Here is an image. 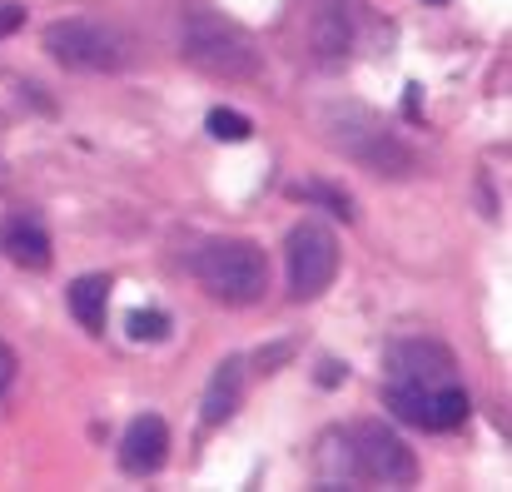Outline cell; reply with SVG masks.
Returning a JSON list of instances; mask_svg holds the SVG:
<instances>
[{
  "label": "cell",
  "instance_id": "obj_2",
  "mask_svg": "<svg viewBox=\"0 0 512 492\" xmlns=\"http://www.w3.org/2000/svg\"><path fill=\"white\" fill-rule=\"evenodd\" d=\"M194 274L204 294L224 309H249L269 289V259L254 239H209L194 254Z\"/></svg>",
  "mask_w": 512,
  "mask_h": 492
},
{
  "label": "cell",
  "instance_id": "obj_5",
  "mask_svg": "<svg viewBox=\"0 0 512 492\" xmlns=\"http://www.w3.org/2000/svg\"><path fill=\"white\" fill-rule=\"evenodd\" d=\"M348 473L378 488H413L418 483V458L408 453V443L383 428V423H358L348 428Z\"/></svg>",
  "mask_w": 512,
  "mask_h": 492
},
{
  "label": "cell",
  "instance_id": "obj_9",
  "mask_svg": "<svg viewBox=\"0 0 512 492\" xmlns=\"http://www.w3.org/2000/svg\"><path fill=\"white\" fill-rule=\"evenodd\" d=\"M165 448H170L165 418H160V413H140V418L125 428V438H120V468L135 473V478H150V473H160Z\"/></svg>",
  "mask_w": 512,
  "mask_h": 492
},
{
  "label": "cell",
  "instance_id": "obj_16",
  "mask_svg": "<svg viewBox=\"0 0 512 492\" xmlns=\"http://www.w3.org/2000/svg\"><path fill=\"white\" fill-rule=\"evenodd\" d=\"M299 194H304V199H314V204H329L339 219H353V199H348L343 189H334V184H304Z\"/></svg>",
  "mask_w": 512,
  "mask_h": 492
},
{
  "label": "cell",
  "instance_id": "obj_19",
  "mask_svg": "<svg viewBox=\"0 0 512 492\" xmlns=\"http://www.w3.org/2000/svg\"><path fill=\"white\" fill-rule=\"evenodd\" d=\"M423 5H443V0H423Z\"/></svg>",
  "mask_w": 512,
  "mask_h": 492
},
{
  "label": "cell",
  "instance_id": "obj_15",
  "mask_svg": "<svg viewBox=\"0 0 512 492\" xmlns=\"http://www.w3.org/2000/svg\"><path fill=\"white\" fill-rule=\"evenodd\" d=\"M165 333H170V319H165V314H155V309H135V314H130V338L155 343V338H165Z\"/></svg>",
  "mask_w": 512,
  "mask_h": 492
},
{
  "label": "cell",
  "instance_id": "obj_14",
  "mask_svg": "<svg viewBox=\"0 0 512 492\" xmlns=\"http://www.w3.org/2000/svg\"><path fill=\"white\" fill-rule=\"evenodd\" d=\"M204 125H209V135H214V140H224V145H244V140L254 135V125H249L239 110H224V105H219V110H209V120H204Z\"/></svg>",
  "mask_w": 512,
  "mask_h": 492
},
{
  "label": "cell",
  "instance_id": "obj_1",
  "mask_svg": "<svg viewBox=\"0 0 512 492\" xmlns=\"http://www.w3.org/2000/svg\"><path fill=\"white\" fill-rule=\"evenodd\" d=\"M179 50L199 75H214V80H229V85L259 75L254 35L219 10H189L184 25H179Z\"/></svg>",
  "mask_w": 512,
  "mask_h": 492
},
{
  "label": "cell",
  "instance_id": "obj_7",
  "mask_svg": "<svg viewBox=\"0 0 512 492\" xmlns=\"http://www.w3.org/2000/svg\"><path fill=\"white\" fill-rule=\"evenodd\" d=\"M383 403L423 433H448L468 418V393L458 383H398L393 378L383 388Z\"/></svg>",
  "mask_w": 512,
  "mask_h": 492
},
{
  "label": "cell",
  "instance_id": "obj_12",
  "mask_svg": "<svg viewBox=\"0 0 512 492\" xmlns=\"http://www.w3.org/2000/svg\"><path fill=\"white\" fill-rule=\"evenodd\" d=\"M70 314L90 333H105V314H110V279L105 274H85L70 284Z\"/></svg>",
  "mask_w": 512,
  "mask_h": 492
},
{
  "label": "cell",
  "instance_id": "obj_17",
  "mask_svg": "<svg viewBox=\"0 0 512 492\" xmlns=\"http://www.w3.org/2000/svg\"><path fill=\"white\" fill-rule=\"evenodd\" d=\"M20 25H25V10H20L15 0H5V5H0V35H15Z\"/></svg>",
  "mask_w": 512,
  "mask_h": 492
},
{
  "label": "cell",
  "instance_id": "obj_10",
  "mask_svg": "<svg viewBox=\"0 0 512 492\" xmlns=\"http://www.w3.org/2000/svg\"><path fill=\"white\" fill-rule=\"evenodd\" d=\"M309 45H314V60L324 70H339L348 60V50H353V5L348 0H319Z\"/></svg>",
  "mask_w": 512,
  "mask_h": 492
},
{
  "label": "cell",
  "instance_id": "obj_18",
  "mask_svg": "<svg viewBox=\"0 0 512 492\" xmlns=\"http://www.w3.org/2000/svg\"><path fill=\"white\" fill-rule=\"evenodd\" d=\"M10 378H15V353H10V348L0 343V393L10 388Z\"/></svg>",
  "mask_w": 512,
  "mask_h": 492
},
{
  "label": "cell",
  "instance_id": "obj_8",
  "mask_svg": "<svg viewBox=\"0 0 512 492\" xmlns=\"http://www.w3.org/2000/svg\"><path fill=\"white\" fill-rule=\"evenodd\" d=\"M388 373L398 383H458V358L433 338H403L388 348Z\"/></svg>",
  "mask_w": 512,
  "mask_h": 492
},
{
  "label": "cell",
  "instance_id": "obj_4",
  "mask_svg": "<svg viewBox=\"0 0 512 492\" xmlns=\"http://www.w3.org/2000/svg\"><path fill=\"white\" fill-rule=\"evenodd\" d=\"M45 50L55 65L65 70H85V75H115L130 65V40L125 30H115L100 15H65L45 25Z\"/></svg>",
  "mask_w": 512,
  "mask_h": 492
},
{
  "label": "cell",
  "instance_id": "obj_13",
  "mask_svg": "<svg viewBox=\"0 0 512 492\" xmlns=\"http://www.w3.org/2000/svg\"><path fill=\"white\" fill-rule=\"evenodd\" d=\"M5 254H10L20 269H45V264H50V239H45L40 224L10 219V224H5Z\"/></svg>",
  "mask_w": 512,
  "mask_h": 492
},
{
  "label": "cell",
  "instance_id": "obj_6",
  "mask_svg": "<svg viewBox=\"0 0 512 492\" xmlns=\"http://www.w3.org/2000/svg\"><path fill=\"white\" fill-rule=\"evenodd\" d=\"M284 264H289V289L294 299H319L334 274H339V239L324 219H299L284 239Z\"/></svg>",
  "mask_w": 512,
  "mask_h": 492
},
{
  "label": "cell",
  "instance_id": "obj_3",
  "mask_svg": "<svg viewBox=\"0 0 512 492\" xmlns=\"http://www.w3.org/2000/svg\"><path fill=\"white\" fill-rule=\"evenodd\" d=\"M324 140L339 150L343 160H358L363 169L388 174V179L413 169V155L398 140V130L383 125L373 110H358V105H329L324 110Z\"/></svg>",
  "mask_w": 512,
  "mask_h": 492
},
{
  "label": "cell",
  "instance_id": "obj_11",
  "mask_svg": "<svg viewBox=\"0 0 512 492\" xmlns=\"http://www.w3.org/2000/svg\"><path fill=\"white\" fill-rule=\"evenodd\" d=\"M239 398H244V358H224V363L209 373L204 398H199V418H204V428L229 423L234 408H239Z\"/></svg>",
  "mask_w": 512,
  "mask_h": 492
}]
</instances>
